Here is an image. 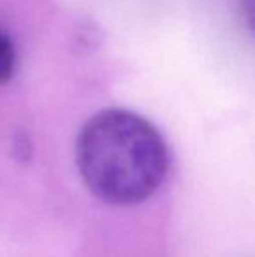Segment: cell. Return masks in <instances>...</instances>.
Returning <instances> with one entry per match:
<instances>
[{
    "instance_id": "cell-3",
    "label": "cell",
    "mask_w": 255,
    "mask_h": 257,
    "mask_svg": "<svg viewBox=\"0 0 255 257\" xmlns=\"http://www.w3.org/2000/svg\"><path fill=\"white\" fill-rule=\"evenodd\" d=\"M241 9L246 21V27L255 34V0H241Z\"/></svg>"
},
{
    "instance_id": "cell-2",
    "label": "cell",
    "mask_w": 255,
    "mask_h": 257,
    "mask_svg": "<svg viewBox=\"0 0 255 257\" xmlns=\"http://www.w3.org/2000/svg\"><path fill=\"white\" fill-rule=\"evenodd\" d=\"M16 72V49L9 35L0 30V84H7Z\"/></svg>"
},
{
    "instance_id": "cell-1",
    "label": "cell",
    "mask_w": 255,
    "mask_h": 257,
    "mask_svg": "<svg viewBox=\"0 0 255 257\" xmlns=\"http://www.w3.org/2000/svg\"><path fill=\"white\" fill-rule=\"evenodd\" d=\"M75 161L88 189L117 206L156 194L170 170V151L159 130L126 108H105L84 122Z\"/></svg>"
}]
</instances>
